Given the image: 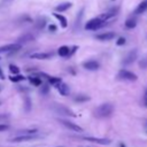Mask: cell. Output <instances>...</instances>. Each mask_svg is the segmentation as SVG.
Wrapping results in <instances>:
<instances>
[{
	"instance_id": "6da1fadb",
	"label": "cell",
	"mask_w": 147,
	"mask_h": 147,
	"mask_svg": "<svg viewBox=\"0 0 147 147\" xmlns=\"http://www.w3.org/2000/svg\"><path fill=\"white\" fill-rule=\"evenodd\" d=\"M114 111V106L111 103H102L101 106H99L95 111H94V115L99 118H106V117H109Z\"/></svg>"
},
{
	"instance_id": "7a4b0ae2",
	"label": "cell",
	"mask_w": 147,
	"mask_h": 147,
	"mask_svg": "<svg viewBox=\"0 0 147 147\" xmlns=\"http://www.w3.org/2000/svg\"><path fill=\"white\" fill-rule=\"evenodd\" d=\"M105 23H106V21H103L101 17H95V18L90 20L85 24V29L86 30H96V29H100L101 26H103Z\"/></svg>"
},
{
	"instance_id": "3957f363",
	"label": "cell",
	"mask_w": 147,
	"mask_h": 147,
	"mask_svg": "<svg viewBox=\"0 0 147 147\" xmlns=\"http://www.w3.org/2000/svg\"><path fill=\"white\" fill-rule=\"evenodd\" d=\"M118 79H122V80H129V82H136L137 80V75L129 71V70H119L118 75H117Z\"/></svg>"
},
{
	"instance_id": "277c9868",
	"label": "cell",
	"mask_w": 147,
	"mask_h": 147,
	"mask_svg": "<svg viewBox=\"0 0 147 147\" xmlns=\"http://www.w3.org/2000/svg\"><path fill=\"white\" fill-rule=\"evenodd\" d=\"M137 57H138V51H137V49H132V51H130V52L124 56V59H123V64H124V65H129V64L133 63V62L137 60Z\"/></svg>"
},
{
	"instance_id": "5b68a950",
	"label": "cell",
	"mask_w": 147,
	"mask_h": 147,
	"mask_svg": "<svg viewBox=\"0 0 147 147\" xmlns=\"http://www.w3.org/2000/svg\"><path fill=\"white\" fill-rule=\"evenodd\" d=\"M37 134L33 133V134H21V136H16L14 138L10 139L11 142H22V141H30V140H33V139H37Z\"/></svg>"
},
{
	"instance_id": "8992f818",
	"label": "cell",
	"mask_w": 147,
	"mask_h": 147,
	"mask_svg": "<svg viewBox=\"0 0 147 147\" xmlns=\"http://www.w3.org/2000/svg\"><path fill=\"white\" fill-rule=\"evenodd\" d=\"M21 48V44H8V45H3L0 46V54L1 53H14L16 51H18Z\"/></svg>"
},
{
	"instance_id": "52a82bcc",
	"label": "cell",
	"mask_w": 147,
	"mask_h": 147,
	"mask_svg": "<svg viewBox=\"0 0 147 147\" xmlns=\"http://www.w3.org/2000/svg\"><path fill=\"white\" fill-rule=\"evenodd\" d=\"M59 122H60L63 126H65L67 129H69V130H72V131H76V132H82V131H83V129H82L79 125L72 123V122L69 121V119H59Z\"/></svg>"
},
{
	"instance_id": "ba28073f",
	"label": "cell",
	"mask_w": 147,
	"mask_h": 147,
	"mask_svg": "<svg viewBox=\"0 0 147 147\" xmlns=\"http://www.w3.org/2000/svg\"><path fill=\"white\" fill-rule=\"evenodd\" d=\"M83 140H87L91 142H96V144H101V145H109L111 142L110 139L108 138H94V137H82Z\"/></svg>"
},
{
	"instance_id": "9c48e42d",
	"label": "cell",
	"mask_w": 147,
	"mask_h": 147,
	"mask_svg": "<svg viewBox=\"0 0 147 147\" xmlns=\"http://www.w3.org/2000/svg\"><path fill=\"white\" fill-rule=\"evenodd\" d=\"M115 32H111V31H109V32H103V33H100V34H96L95 36V38L98 39V40H101V41H108V40H111V39H114L115 38Z\"/></svg>"
},
{
	"instance_id": "30bf717a",
	"label": "cell",
	"mask_w": 147,
	"mask_h": 147,
	"mask_svg": "<svg viewBox=\"0 0 147 147\" xmlns=\"http://www.w3.org/2000/svg\"><path fill=\"white\" fill-rule=\"evenodd\" d=\"M56 87H57V91H59V93H60L61 95H63V96L69 95V93H70V88H69V86H68L65 83L60 82V83L56 85Z\"/></svg>"
},
{
	"instance_id": "8fae6325",
	"label": "cell",
	"mask_w": 147,
	"mask_h": 147,
	"mask_svg": "<svg viewBox=\"0 0 147 147\" xmlns=\"http://www.w3.org/2000/svg\"><path fill=\"white\" fill-rule=\"evenodd\" d=\"M56 107V109H57V111L59 113H61V114H64V115H69V116H72V117H75L76 115L68 108V107H65V106H62V105H56L55 106Z\"/></svg>"
},
{
	"instance_id": "7c38bea8",
	"label": "cell",
	"mask_w": 147,
	"mask_h": 147,
	"mask_svg": "<svg viewBox=\"0 0 147 147\" xmlns=\"http://www.w3.org/2000/svg\"><path fill=\"white\" fill-rule=\"evenodd\" d=\"M52 53H33L31 54V59H36V60H47L49 57H52Z\"/></svg>"
},
{
	"instance_id": "4fadbf2b",
	"label": "cell",
	"mask_w": 147,
	"mask_h": 147,
	"mask_svg": "<svg viewBox=\"0 0 147 147\" xmlns=\"http://www.w3.org/2000/svg\"><path fill=\"white\" fill-rule=\"evenodd\" d=\"M83 67L87 70H96L99 69V63L96 61H87V62H84L83 63Z\"/></svg>"
},
{
	"instance_id": "5bb4252c",
	"label": "cell",
	"mask_w": 147,
	"mask_h": 147,
	"mask_svg": "<svg viewBox=\"0 0 147 147\" xmlns=\"http://www.w3.org/2000/svg\"><path fill=\"white\" fill-rule=\"evenodd\" d=\"M146 10H147V0H144L142 2H140V3L138 5V7H137L136 10H134V14H136V15H139V14L145 13Z\"/></svg>"
},
{
	"instance_id": "9a60e30c",
	"label": "cell",
	"mask_w": 147,
	"mask_h": 147,
	"mask_svg": "<svg viewBox=\"0 0 147 147\" xmlns=\"http://www.w3.org/2000/svg\"><path fill=\"white\" fill-rule=\"evenodd\" d=\"M33 39H34V37L31 33H25V34L21 36L17 41H18V44H22V42H29V41H31Z\"/></svg>"
},
{
	"instance_id": "2e32d148",
	"label": "cell",
	"mask_w": 147,
	"mask_h": 147,
	"mask_svg": "<svg viewBox=\"0 0 147 147\" xmlns=\"http://www.w3.org/2000/svg\"><path fill=\"white\" fill-rule=\"evenodd\" d=\"M71 7V3L70 2H63V3H60L59 6H56V11H64V10H67V9H69Z\"/></svg>"
},
{
	"instance_id": "e0dca14e",
	"label": "cell",
	"mask_w": 147,
	"mask_h": 147,
	"mask_svg": "<svg viewBox=\"0 0 147 147\" xmlns=\"http://www.w3.org/2000/svg\"><path fill=\"white\" fill-rule=\"evenodd\" d=\"M37 132H38L37 129H25V130H20L16 133H17V136H21V134H33Z\"/></svg>"
},
{
	"instance_id": "ac0fdd59",
	"label": "cell",
	"mask_w": 147,
	"mask_h": 147,
	"mask_svg": "<svg viewBox=\"0 0 147 147\" xmlns=\"http://www.w3.org/2000/svg\"><path fill=\"white\" fill-rule=\"evenodd\" d=\"M29 80H30V83H32L34 86H39V85L42 84V80H41L39 77H36V76H30V77H29Z\"/></svg>"
},
{
	"instance_id": "d6986e66",
	"label": "cell",
	"mask_w": 147,
	"mask_h": 147,
	"mask_svg": "<svg viewBox=\"0 0 147 147\" xmlns=\"http://www.w3.org/2000/svg\"><path fill=\"white\" fill-rule=\"evenodd\" d=\"M54 16H55L60 22H61L62 28H65V26H67L68 22H67V20H65V17H64V16H62V15H60V14H57V13H54Z\"/></svg>"
},
{
	"instance_id": "ffe728a7",
	"label": "cell",
	"mask_w": 147,
	"mask_h": 147,
	"mask_svg": "<svg viewBox=\"0 0 147 147\" xmlns=\"http://www.w3.org/2000/svg\"><path fill=\"white\" fill-rule=\"evenodd\" d=\"M57 53H59V55H61V56H67V55H69V47H68V46H61V47L59 48Z\"/></svg>"
},
{
	"instance_id": "44dd1931",
	"label": "cell",
	"mask_w": 147,
	"mask_h": 147,
	"mask_svg": "<svg viewBox=\"0 0 147 147\" xmlns=\"http://www.w3.org/2000/svg\"><path fill=\"white\" fill-rule=\"evenodd\" d=\"M74 99H75V101H77V102H85V101L90 100V96L84 95V94H78V95H76Z\"/></svg>"
},
{
	"instance_id": "7402d4cb",
	"label": "cell",
	"mask_w": 147,
	"mask_h": 147,
	"mask_svg": "<svg viewBox=\"0 0 147 147\" xmlns=\"http://www.w3.org/2000/svg\"><path fill=\"white\" fill-rule=\"evenodd\" d=\"M136 25H137V21H136L134 18H129V20L125 22V26H126L127 29H133Z\"/></svg>"
},
{
	"instance_id": "603a6c76",
	"label": "cell",
	"mask_w": 147,
	"mask_h": 147,
	"mask_svg": "<svg viewBox=\"0 0 147 147\" xmlns=\"http://www.w3.org/2000/svg\"><path fill=\"white\" fill-rule=\"evenodd\" d=\"M47 80H48V83L51 84V85H57L60 82H61V78H59V77H47Z\"/></svg>"
},
{
	"instance_id": "cb8c5ba5",
	"label": "cell",
	"mask_w": 147,
	"mask_h": 147,
	"mask_svg": "<svg viewBox=\"0 0 147 147\" xmlns=\"http://www.w3.org/2000/svg\"><path fill=\"white\" fill-rule=\"evenodd\" d=\"M24 79H25V77H24V76H21L20 74L14 75V76H10V80H11V82H14V83L22 82V80H24Z\"/></svg>"
},
{
	"instance_id": "d4e9b609",
	"label": "cell",
	"mask_w": 147,
	"mask_h": 147,
	"mask_svg": "<svg viewBox=\"0 0 147 147\" xmlns=\"http://www.w3.org/2000/svg\"><path fill=\"white\" fill-rule=\"evenodd\" d=\"M9 71L14 75H17V74H20V68L16 67L15 64H9Z\"/></svg>"
},
{
	"instance_id": "484cf974",
	"label": "cell",
	"mask_w": 147,
	"mask_h": 147,
	"mask_svg": "<svg viewBox=\"0 0 147 147\" xmlns=\"http://www.w3.org/2000/svg\"><path fill=\"white\" fill-rule=\"evenodd\" d=\"M24 103H25V111H30V109H31V101H30V98L29 96L25 98Z\"/></svg>"
},
{
	"instance_id": "4316f807",
	"label": "cell",
	"mask_w": 147,
	"mask_h": 147,
	"mask_svg": "<svg viewBox=\"0 0 147 147\" xmlns=\"http://www.w3.org/2000/svg\"><path fill=\"white\" fill-rule=\"evenodd\" d=\"M48 91H49V88H48V84H41L40 93H42V94H47Z\"/></svg>"
},
{
	"instance_id": "83f0119b",
	"label": "cell",
	"mask_w": 147,
	"mask_h": 147,
	"mask_svg": "<svg viewBox=\"0 0 147 147\" xmlns=\"http://www.w3.org/2000/svg\"><path fill=\"white\" fill-rule=\"evenodd\" d=\"M125 41H126V40H125V38H124V37H121V38H118V39H117V42H116V44H117L118 46H122V45H124V44H125Z\"/></svg>"
},
{
	"instance_id": "f1b7e54d",
	"label": "cell",
	"mask_w": 147,
	"mask_h": 147,
	"mask_svg": "<svg viewBox=\"0 0 147 147\" xmlns=\"http://www.w3.org/2000/svg\"><path fill=\"white\" fill-rule=\"evenodd\" d=\"M139 65H140V68H146V67H147V59L141 60V61L139 62Z\"/></svg>"
},
{
	"instance_id": "f546056e",
	"label": "cell",
	"mask_w": 147,
	"mask_h": 147,
	"mask_svg": "<svg viewBox=\"0 0 147 147\" xmlns=\"http://www.w3.org/2000/svg\"><path fill=\"white\" fill-rule=\"evenodd\" d=\"M8 117H9L8 114H0V121H5V119H7Z\"/></svg>"
},
{
	"instance_id": "4dcf8cb0",
	"label": "cell",
	"mask_w": 147,
	"mask_h": 147,
	"mask_svg": "<svg viewBox=\"0 0 147 147\" xmlns=\"http://www.w3.org/2000/svg\"><path fill=\"white\" fill-rule=\"evenodd\" d=\"M8 125H6V124H0V132L1 131H6V130H8Z\"/></svg>"
},
{
	"instance_id": "1f68e13d",
	"label": "cell",
	"mask_w": 147,
	"mask_h": 147,
	"mask_svg": "<svg viewBox=\"0 0 147 147\" xmlns=\"http://www.w3.org/2000/svg\"><path fill=\"white\" fill-rule=\"evenodd\" d=\"M144 103H145V106L147 107V90H146V92H145V94H144Z\"/></svg>"
},
{
	"instance_id": "d6a6232c",
	"label": "cell",
	"mask_w": 147,
	"mask_h": 147,
	"mask_svg": "<svg viewBox=\"0 0 147 147\" xmlns=\"http://www.w3.org/2000/svg\"><path fill=\"white\" fill-rule=\"evenodd\" d=\"M0 79H1V80L5 79V74H3V71L1 70V68H0Z\"/></svg>"
},
{
	"instance_id": "836d02e7",
	"label": "cell",
	"mask_w": 147,
	"mask_h": 147,
	"mask_svg": "<svg viewBox=\"0 0 147 147\" xmlns=\"http://www.w3.org/2000/svg\"><path fill=\"white\" fill-rule=\"evenodd\" d=\"M55 30H56L55 25H51V26H49V31H55Z\"/></svg>"
},
{
	"instance_id": "e575fe53",
	"label": "cell",
	"mask_w": 147,
	"mask_h": 147,
	"mask_svg": "<svg viewBox=\"0 0 147 147\" xmlns=\"http://www.w3.org/2000/svg\"><path fill=\"white\" fill-rule=\"evenodd\" d=\"M119 146H121V147H125V145H123V144H121Z\"/></svg>"
},
{
	"instance_id": "d590c367",
	"label": "cell",
	"mask_w": 147,
	"mask_h": 147,
	"mask_svg": "<svg viewBox=\"0 0 147 147\" xmlns=\"http://www.w3.org/2000/svg\"><path fill=\"white\" fill-rule=\"evenodd\" d=\"M2 1H5V2H8V1H11V0H2Z\"/></svg>"
},
{
	"instance_id": "8d00e7d4",
	"label": "cell",
	"mask_w": 147,
	"mask_h": 147,
	"mask_svg": "<svg viewBox=\"0 0 147 147\" xmlns=\"http://www.w3.org/2000/svg\"><path fill=\"white\" fill-rule=\"evenodd\" d=\"M0 90H1V87H0Z\"/></svg>"
}]
</instances>
